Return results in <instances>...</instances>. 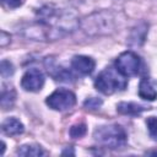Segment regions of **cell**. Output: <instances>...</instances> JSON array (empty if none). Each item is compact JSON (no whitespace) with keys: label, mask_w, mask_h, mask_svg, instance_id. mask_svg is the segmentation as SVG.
Segmentation results:
<instances>
[{"label":"cell","mask_w":157,"mask_h":157,"mask_svg":"<svg viewBox=\"0 0 157 157\" xmlns=\"http://www.w3.org/2000/svg\"><path fill=\"white\" fill-rule=\"evenodd\" d=\"M86 131H87L86 125L83 123H78V124H75V125H72L70 128L69 134H70V136L72 139H80L86 134Z\"/></svg>","instance_id":"14"},{"label":"cell","mask_w":157,"mask_h":157,"mask_svg":"<svg viewBox=\"0 0 157 157\" xmlns=\"http://www.w3.org/2000/svg\"><path fill=\"white\" fill-rule=\"evenodd\" d=\"M126 85L128 82L125 77L117 69L112 67L104 69L94 80L96 88L104 94H112L117 91H123Z\"/></svg>","instance_id":"3"},{"label":"cell","mask_w":157,"mask_h":157,"mask_svg":"<svg viewBox=\"0 0 157 157\" xmlns=\"http://www.w3.org/2000/svg\"><path fill=\"white\" fill-rule=\"evenodd\" d=\"M146 108L144 105L134 103V102H120L117 105V110L124 115H139Z\"/></svg>","instance_id":"11"},{"label":"cell","mask_w":157,"mask_h":157,"mask_svg":"<svg viewBox=\"0 0 157 157\" xmlns=\"http://www.w3.org/2000/svg\"><path fill=\"white\" fill-rule=\"evenodd\" d=\"M139 96L146 101H155L157 98V83L148 77L142 78L139 85Z\"/></svg>","instance_id":"9"},{"label":"cell","mask_w":157,"mask_h":157,"mask_svg":"<svg viewBox=\"0 0 157 157\" xmlns=\"http://www.w3.org/2000/svg\"><path fill=\"white\" fill-rule=\"evenodd\" d=\"M7 42H10V36H7V34H6V32H4V31H2V32H1V40H0L1 47H5Z\"/></svg>","instance_id":"19"},{"label":"cell","mask_w":157,"mask_h":157,"mask_svg":"<svg viewBox=\"0 0 157 157\" xmlns=\"http://www.w3.org/2000/svg\"><path fill=\"white\" fill-rule=\"evenodd\" d=\"M1 130L7 136H17V135L23 132L25 128H23V124L18 119L11 117V118H7L2 121Z\"/></svg>","instance_id":"10"},{"label":"cell","mask_w":157,"mask_h":157,"mask_svg":"<svg viewBox=\"0 0 157 157\" xmlns=\"http://www.w3.org/2000/svg\"><path fill=\"white\" fill-rule=\"evenodd\" d=\"M140 65H141V60L139 55L130 50L121 53L115 60V69L124 77L135 76L140 70Z\"/></svg>","instance_id":"6"},{"label":"cell","mask_w":157,"mask_h":157,"mask_svg":"<svg viewBox=\"0 0 157 157\" xmlns=\"http://www.w3.org/2000/svg\"><path fill=\"white\" fill-rule=\"evenodd\" d=\"M0 71H1L2 77H9V76H11V75L13 74L15 69H13V65H12L9 60H2V61H1Z\"/></svg>","instance_id":"17"},{"label":"cell","mask_w":157,"mask_h":157,"mask_svg":"<svg viewBox=\"0 0 157 157\" xmlns=\"http://www.w3.org/2000/svg\"><path fill=\"white\" fill-rule=\"evenodd\" d=\"M94 140L108 148H123L126 144V134L120 125H101L93 132Z\"/></svg>","instance_id":"2"},{"label":"cell","mask_w":157,"mask_h":157,"mask_svg":"<svg viewBox=\"0 0 157 157\" xmlns=\"http://www.w3.org/2000/svg\"><path fill=\"white\" fill-rule=\"evenodd\" d=\"M45 103L48 104L49 108L54 110L64 112L71 109L76 104V96L70 90L59 88L47 97Z\"/></svg>","instance_id":"5"},{"label":"cell","mask_w":157,"mask_h":157,"mask_svg":"<svg viewBox=\"0 0 157 157\" xmlns=\"http://www.w3.org/2000/svg\"><path fill=\"white\" fill-rule=\"evenodd\" d=\"M1 2L7 9H16L21 5L22 0H1Z\"/></svg>","instance_id":"18"},{"label":"cell","mask_w":157,"mask_h":157,"mask_svg":"<svg viewBox=\"0 0 157 157\" xmlns=\"http://www.w3.org/2000/svg\"><path fill=\"white\" fill-rule=\"evenodd\" d=\"M44 75L38 69H29L27 70L22 78H21V86L25 91L28 92H37L40 91L44 86Z\"/></svg>","instance_id":"7"},{"label":"cell","mask_w":157,"mask_h":157,"mask_svg":"<svg viewBox=\"0 0 157 157\" xmlns=\"http://www.w3.org/2000/svg\"><path fill=\"white\" fill-rule=\"evenodd\" d=\"M83 105H85L86 109H90V110L99 109V107L102 105V99L96 98V97H91V98H87L83 102Z\"/></svg>","instance_id":"16"},{"label":"cell","mask_w":157,"mask_h":157,"mask_svg":"<svg viewBox=\"0 0 157 157\" xmlns=\"http://www.w3.org/2000/svg\"><path fill=\"white\" fill-rule=\"evenodd\" d=\"M146 125H147L150 136L157 141V118L156 117H148L146 120Z\"/></svg>","instance_id":"15"},{"label":"cell","mask_w":157,"mask_h":157,"mask_svg":"<svg viewBox=\"0 0 157 157\" xmlns=\"http://www.w3.org/2000/svg\"><path fill=\"white\" fill-rule=\"evenodd\" d=\"M15 92L12 90H2V93H1V105L4 109H7V108H11L13 102H15Z\"/></svg>","instance_id":"13"},{"label":"cell","mask_w":157,"mask_h":157,"mask_svg":"<svg viewBox=\"0 0 157 157\" xmlns=\"http://www.w3.org/2000/svg\"><path fill=\"white\" fill-rule=\"evenodd\" d=\"M45 152L44 150L36 144H27V145H22L18 150H17V155L20 156H33V157H39L43 156Z\"/></svg>","instance_id":"12"},{"label":"cell","mask_w":157,"mask_h":157,"mask_svg":"<svg viewBox=\"0 0 157 157\" xmlns=\"http://www.w3.org/2000/svg\"><path fill=\"white\" fill-rule=\"evenodd\" d=\"M38 21L50 27L60 38L78 27V20L67 10L54 5H45L37 12Z\"/></svg>","instance_id":"1"},{"label":"cell","mask_w":157,"mask_h":157,"mask_svg":"<svg viewBox=\"0 0 157 157\" xmlns=\"http://www.w3.org/2000/svg\"><path fill=\"white\" fill-rule=\"evenodd\" d=\"M71 66L81 75H90L93 72L96 63L92 58L86 55H75L71 60Z\"/></svg>","instance_id":"8"},{"label":"cell","mask_w":157,"mask_h":157,"mask_svg":"<svg viewBox=\"0 0 157 157\" xmlns=\"http://www.w3.org/2000/svg\"><path fill=\"white\" fill-rule=\"evenodd\" d=\"M82 28L86 33L90 34H101V33H108L114 28L113 18L109 13L101 12V13H94L90 17H87L83 23Z\"/></svg>","instance_id":"4"}]
</instances>
